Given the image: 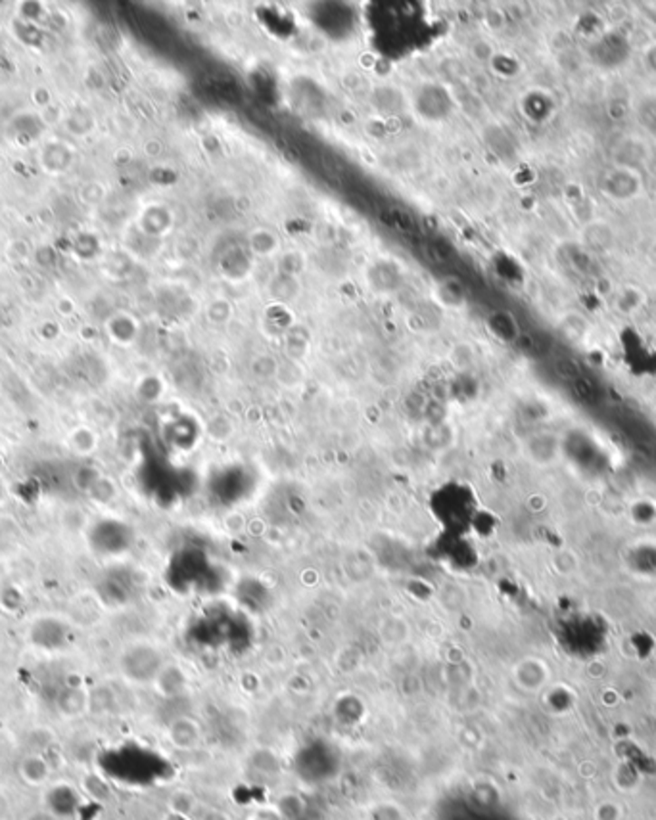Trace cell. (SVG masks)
<instances>
[{
  "mask_svg": "<svg viewBox=\"0 0 656 820\" xmlns=\"http://www.w3.org/2000/svg\"><path fill=\"white\" fill-rule=\"evenodd\" d=\"M169 820H185V818H181V816H177V815H175V816H171V818H169Z\"/></svg>",
  "mask_w": 656,
  "mask_h": 820,
  "instance_id": "2",
  "label": "cell"
},
{
  "mask_svg": "<svg viewBox=\"0 0 656 820\" xmlns=\"http://www.w3.org/2000/svg\"><path fill=\"white\" fill-rule=\"evenodd\" d=\"M48 807L58 816H70L77 809V796L68 786H56L54 790L48 794Z\"/></svg>",
  "mask_w": 656,
  "mask_h": 820,
  "instance_id": "1",
  "label": "cell"
}]
</instances>
